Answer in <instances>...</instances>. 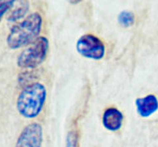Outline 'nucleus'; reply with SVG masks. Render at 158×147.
<instances>
[{
    "mask_svg": "<svg viewBox=\"0 0 158 147\" xmlns=\"http://www.w3.org/2000/svg\"><path fill=\"white\" fill-rule=\"evenodd\" d=\"M42 27V17L38 12L30 14L22 22L11 28L7 37V44L11 50H17L32 44L37 37Z\"/></svg>",
    "mask_w": 158,
    "mask_h": 147,
    "instance_id": "nucleus-1",
    "label": "nucleus"
},
{
    "mask_svg": "<svg viewBox=\"0 0 158 147\" xmlns=\"http://www.w3.org/2000/svg\"><path fill=\"white\" fill-rule=\"evenodd\" d=\"M47 91L45 85L36 82L27 85L20 93L16 108L22 117L33 119L41 113L46 103Z\"/></svg>",
    "mask_w": 158,
    "mask_h": 147,
    "instance_id": "nucleus-2",
    "label": "nucleus"
},
{
    "mask_svg": "<svg viewBox=\"0 0 158 147\" xmlns=\"http://www.w3.org/2000/svg\"><path fill=\"white\" fill-rule=\"evenodd\" d=\"M49 46V40L46 37H37L28 49L23 50L18 56V66L24 69H34L40 66L46 58Z\"/></svg>",
    "mask_w": 158,
    "mask_h": 147,
    "instance_id": "nucleus-3",
    "label": "nucleus"
},
{
    "mask_svg": "<svg viewBox=\"0 0 158 147\" xmlns=\"http://www.w3.org/2000/svg\"><path fill=\"white\" fill-rule=\"evenodd\" d=\"M76 50L80 55L92 60H101L106 54V46L99 37L93 34L83 35L76 41Z\"/></svg>",
    "mask_w": 158,
    "mask_h": 147,
    "instance_id": "nucleus-4",
    "label": "nucleus"
},
{
    "mask_svg": "<svg viewBox=\"0 0 158 147\" xmlns=\"http://www.w3.org/2000/svg\"><path fill=\"white\" fill-rule=\"evenodd\" d=\"M43 129L37 122H33L24 128L18 137L15 147H41Z\"/></svg>",
    "mask_w": 158,
    "mask_h": 147,
    "instance_id": "nucleus-5",
    "label": "nucleus"
},
{
    "mask_svg": "<svg viewBox=\"0 0 158 147\" xmlns=\"http://www.w3.org/2000/svg\"><path fill=\"white\" fill-rule=\"evenodd\" d=\"M123 114L116 108H108L102 116V125L110 132H116L121 129L123 123Z\"/></svg>",
    "mask_w": 158,
    "mask_h": 147,
    "instance_id": "nucleus-6",
    "label": "nucleus"
},
{
    "mask_svg": "<svg viewBox=\"0 0 158 147\" xmlns=\"http://www.w3.org/2000/svg\"><path fill=\"white\" fill-rule=\"evenodd\" d=\"M137 113L142 117H148L158 109V100L153 95H148L135 100Z\"/></svg>",
    "mask_w": 158,
    "mask_h": 147,
    "instance_id": "nucleus-7",
    "label": "nucleus"
},
{
    "mask_svg": "<svg viewBox=\"0 0 158 147\" xmlns=\"http://www.w3.org/2000/svg\"><path fill=\"white\" fill-rule=\"evenodd\" d=\"M29 8V3L26 1H23L20 2V6L15 9V11L11 12L7 17V20L10 22H15L16 20H20L26 15Z\"/></svg>",
    "mask_w": 158,
    "mask_h": 147,
    "instance_id": "nucleus-8",
    "label": "nucleus"
},
{
    "mask_svg": "<svg viewBox=\"0 0 158 147\" xmlns=\"http://www.w3.org/2000/svg\"><path fill=\"white\" fill-rule=\"evenodd\" d=\"M118 22L123 28H129L135 23V15L130 11H122L118 15Z\"/></svg>",
    "mask_w": 158,
    "mask_h": 147,
    "instance_id": "nucleus-9",
    "label": "nucleus"
},
{
    "mask_svg": "<svg viewBox=\"0 0 158 147\" xmlns=\"http://www.w3.org/2000/svg\"><path fill=\"white\" fill-rule=\"evenodd\" d=\"M65 147H79V135L76 131H69L66 138Z\"/></svg>",
    "mask_w": 158,
    "mask_h": 147,
    "instance_id": "nucleus-10",
    "label": "nucleus"
},
{
    "mask_svg": "<svg viewBox=\"0 0 158 147\" xmlns=\"http://www.w3.org/2000/svg\"><path fill=\"white\" fill-rule=\"evenodd\" d=\"M14 3H15V1H6V2L0 3V21L4 14L13 7Z\"/></svg>",
    "mask_w": 158,
    "mask_h": 147,
    "instance_id": "nucleus-11",
    "label": "nucleus"
},
{
    "mask_svg": "<svg viewBox=\"0 0 158 147\" xmlns=\"http://www.w3.org/2000/svg\"><path fill=\"white\" fill-rule=\"evenodd\" d=\"M70 2H71V3H72V4H76V3H80V1H70Z\"/></svg>",
    "mask_w": 158,
    "mask_h": 147,
    "instance_id": "nucleus-12",
    "label": "nucleus"
}]
</instances>
